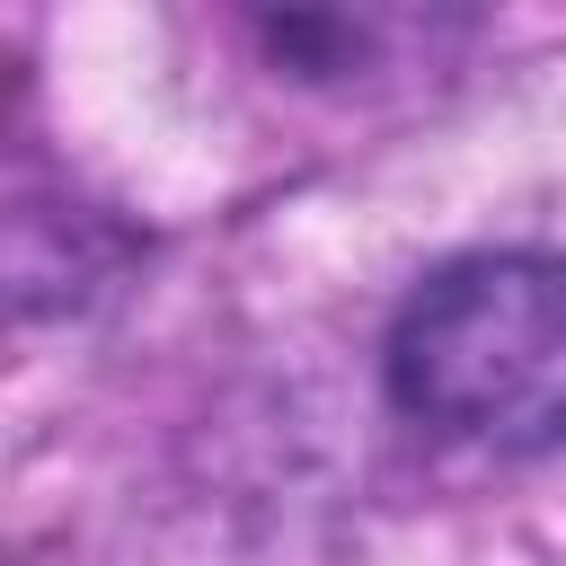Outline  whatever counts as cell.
<instances>
[{
  "label": "cell",
  "mask_w": 566,
  "mask_h": 566,
  "mask_svg": "<svg viewBox=\"0 0 566 566\" xmlns=\"http://www.w3.org/2000/svg\"><path fill=\"white\" fill-rule=\"evenodd\" d=\"M389 398L469 451H566V256L504 248L424 274L389 327Z\"/></svg>",
  "instance_id": "obj_1"
}]
</instances>
